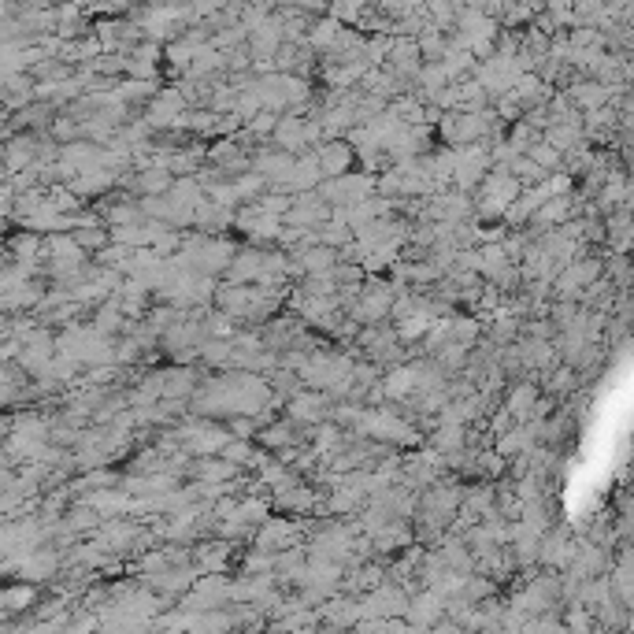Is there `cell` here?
Masks as SVG:
<instances>
[{
  "mask_svg": "<svg viewBox=\"0 0 634 634\" xmlns=\"http://www.w3.org/2000/svg\"><path fill=\"white\" fill-rule=\"evenodd\" d=\"M190 408L197 416L234 419V416H264V412H282L286 397L275 394L267 375L256 371H216L197 386L190 397Z\"/></svg>",
  "mask_w": 634,
  "mask_h": 634,
  "instance_id": "obj_1",
  "label": "cell"
},
{
  "mask_svg": "<svg viewBox=\"0 0 634 634\" xmlns=\"http://www.w3.org/2000/svg\"><path fill=\"white\" fill-rule=\"evenodd\" d=\"M464 490H468V479L457 475V471H449V475H442L434 486L419 490V505H416V516H412L419 546L431 549L449 534V527H453L460 516V505H464Z\"/></svg>",
  "mask_w": 634,
  "mask_h": 634,
  "instance_id": "obj_2",
  "label": "cell"
},
{
  "mask_svg": "<svg viewBox=\"0 0 634 634\" xmlns=\"http://www.w3.org/2000/svg\"><path fill=\"white\" fill-rule=\"evenodd\" d=\"M241 241L234 234H204V230H186V241H182V249H178V260L182 264L197 267L204 275H216L223 279L227 275V267L234 264V256H238Z\"/></svg>",
  "mask_w": 634,
  "mask_h": 634,
  "instance_id": "obj_3",
  "label": "cell"
},
{
  "mask_svg": "<svg viewBox=\"0 0 634 634\" xmlns=\"http://www.w3.org/2000/svg\"><path fill=\"white\" fill-rule=\"evenodd\" d=\"M523 193V182L512 171H490V175L482 178V186L471 197H475V219L482 223H497V219H505L508 204L516 201Z\"/></svg>",
  "mask_w": 634,
  "mask_h": 634,
  "instance_id": "obj_4",
  "label": "cell"
},
{
  "mask_svg": "<svg viewBox=\"0 0 634 634\" xmlns=\"http://www.w3.org/2000/svg\"><path fill=\"white\" fill-rule=\"evenodd\" d=\"M494 130H501V123L494 119L490 108H482V112H460V108H449V112L438 119V134H442V141L449 145V149L486 141Z\"/></svg>",
  "mask_w": 634,
  "mask_h": 634,
  "instance_id": "obj_5",
  "label": "cell"
},
{
  "mask_svg": "<svg viewBox=\"0 0 634 634\" xmlns=\"http://www.w3.org/2000/svg\"><path fill=\"white\" fill-rule=\"evenodd\" d=\"M342 579H345V564L330 557H316V553H308V564L301 571V583H297V594L305 605H323L327 597L342 594Z\"/></svg>",
  "mask_w": 634,
  "mask_h": 634,
  "instance_id": "obj_6",
  "label": "cell"
},
{
  "mask_svg": "<svg viewBox=\"0 0 634 634\" xmlns=\"http://www.w3.org/2000/svg\"><path fill=\"white\" fill-rule=\"evenodd\" d=\"M397 282L394 279H382V275H368V282L360 286L356 301L349 305V316L360 323V327H371V323H386L390 312L397 305Z\"/></svg>",
  "mask_w": 634,
  "mask_h": 634,
  "instance_id": "obj_7",
  "label": "cell"
},
{
  "mask_svg": "<svg viewBox=\"0 0 634 634\" xmlns=\"http://www.w3.org/2000/svg\"><path fill=\"white\" fill-rule=\"evenodd\" d=\"M379 193V175H368V171H345V175H330L319 182V197L342 212V208H353V204L368 201Z\"/></svg>",
  "mask_w": 634,
  "mask_h": 634,
  "instance_id": "obj_8",
  "label": "cell"
},
{
  "mask_svg": "<svg viewBox=\"0 0 634 634\" xmlns=\"http://www.w3.org/2000/svg\"><path fill=\"white\" fill-rule=\"evenodd\" d=\"M230 586H234V579H230L227 571H208V575H197V583L186 590V594L178 597V605L190 612H208V609H227L230 601Z\"/></svg>",
  "mask_w": 634,
  "mask_h": 634,
  "instance_id": "obj_9",
  "label": "cell"
},
{
  "mask_svg": "<svg viewBox=\"0 0 634 634\" xmlns=\"http://www.w3.org/2000/svg\"><path fill=\"white\" fill-rule=\"evenodd\" d=\"M89 264V253L75 241L71 230H60V234H45V245H41V271L45 275H60V271H75V267Z\"/></svg>",
  "mask_w": 634,
  "mask_h": 634,
  "instance_id": "obj_10",
  "label": "cell"
},
{
  "mask_svg": "<svg viewBox=\"0 0 634 634\" xmlns=\"http://www.w3.org/2000/svg\"><path fill=\"white\" fill-rule=\"evenodd\" d=\"M241 553L245 549L234 538H219V534H208L201 542H193V564H197L201 575H208V571H227V575L238 571Z\"/></svg>",
  "mask_w": 634,
  "mask_h": 634,
  "instance_id": "obj_11",
  "label": "cell"
},
{
  "mask_svg": "<svg viewBox=\"0 0 634 634\" xmlns=\"http://www.w3.org/2000/svg\"><path fill=\"white\" fill-rule=\"evenodd\" d=\"M286 219L275 212H264L260 204H241L238 219H234V234L245 241H260V245H275L282 238Z\"/></svg>",
  "mask_w": 634,
  "mask_h": 634,
  "instance_id": "obj_12",
  "label": "cell"
},
{
  "mask_svg": "<svg viewBox=\"0 0 634 634\" xmlns=\"http://www.w3.org/2000/svg\"><path fill=\"white\" fill-rule=\"evenodd\" d=\"M308 534L301 527L297 516H286V512H271V520L260 523V531L253 534V546L267 549V553H282V549H293V546H305Z\"/></svg>",
  "mask_w": 634,
  "mask_h": 634,
  "instance_id": "obj_13",
  "label": "cell"
},
{
  "mask_svg": "<svg viewBox=\"0 0 634 634\" xmlns=\"http://www.w3.org/2000/svg\"><path fill=\"white\" fill-rule=\"evenodd\" d=\"M334 405H338V397H334V394L305 386L301 394L286 401V408H282V412H290V416L297 419V423H305V427H316V423H327V419L334 416Z\"/></svg>",
  "mask_w": 634,
  "mask_h": 634,
  "instance_id": "obj_14",
  "label": "cell"
},
{
  "mask_svg": "<svg viewBox=\"0 0 634 634\" xmlns=\"http://www.w3.org/2000/svg\"><path fill=\"white\" fill-rule=\"evenodd\" d=\"M364 597V609H368V616H379V620H386V616H405L408 605H412V590L401 583H394V579H386L382 586H375V590H368ZM364 616V620H368Z\"/></svg>",
  "mask_w": 634,
  "mask_h": 634,
  "instance_id": "obj_15",
  "label": "cell"
},
{
  "mask_svg": "<svg viewBox=\"0 0 634 634\" xmlns=\"http://www.w3.org/2000/svg\"><path fill=\"white\" fill-rule=\"evenodd\" d=\"M405 616L416 631H427V627H434L442 616H449V594H445L442 586H423V590L412 594V605H408Z\"/></svg>",
  "mask_w": 634,
  "mask_h": 634,
  "instance_id": "obj_16",
  "label": "cell"
},
{
  "mask_svg": "<svg viewBox=\"0 0 634 634\" xmlns=\"http://www.w3.org/2000/svg\"><path fill=\"white\" fill-rule=\"evenodd\" d=\"M316 609H319V620H323V627H330V631L356 627V623L368 616V609H364V597H360V594H334V597H327L323 605H316Z\"/></svg>",
  "mask_w": 634,
  "mask_h": 634,
  "instance_id": "obj_17",
  "label": "cell"
},
{
  "mask_svg": "<svg viewBox=\"0 0 634 634\" xmlns=\"http://www.w3.org/2000/svg\"><path fill=\"white\" fill-rule=\"evenodd\" d=\"M45 597V583H26V579H8L0 590V620H15L38 605Z\"/></svg>",
  "mask_w": 634,
  "mask_h": 634,
  "instance_id": "obj_18",
  "label": "cell"
},
{
  "mask_svg": "<svg viewBox=\"0 0 634 634\" xmlns=\"http://www.w3.org/2000/svg\"><path fill=\"white\" fill-rule=\"evenodd\" d=\"M286 223L290 227H301V230H319L327 219H334V208H330L323 197H319V190H305L293 197V208L286 212Z\"/></svg>",
  "mask_w": 634,
  "mask_h": 634,
  "instance_id": "obj_19",
  "label": "cell"
},
{
  "mask_svg": "<svg viewBox=\"0 0 634 634\" xmlns=\"http://www.w3.org/2000/svg\"><path fill=\"white\" fill-rule=\"evenodd\" d=\"M123 190L130 193V197H160V193H167L171 186H175V171L171 167H141V171H130L123 182H119Z\"/></svg>",
  "mask_w": 634,
  "mask_h": 634,
  "instance_id": "obj_20",
  "label": "cell"
},
{
  "mask_svg": "<svg viewBox=\"0 0 634 634\" xmlns=\"http://www.w3.org/2000/svg\"><path fill=\"white\" fill-rule=\"evenodd\" d=\"M190 108V101H186V93L182 89H160L153 101L145 104V119L153 123L156 130H171L182 119V112Z\"/></svg>",
  "mask_w": 634,
  "mask_h": 634,
  "instance_id": "obj_21",
  "label": "cell"
},
{
  "mask_svg": "<svg viewBox=\"0 0 634 634\" xmlns=\"http://www.w3.org/2000/svg\"><path fill=\"white\" fill-rule=\"evenodd\" d=\"M316 156L323 164V175H345V171H356V145L349 138H327L316 145Z\"/></svg>",
  "mask_w": 634,
  "mask_h": 634,
  "instance_id": "obj_22",
  "label": "cell"
},
{
  "mask_svg": "<svg viewBox=\"0 0 634 634\" xmlns=\"http://www.w3.org/2000/svg\"><path fill=\"white\" fill-rule=\"evenodd\" d=\"M119 182H123V175H119V171H108V167H93V171H82V175H75L71 182H67V186H71V190H75L78 197L89 204V201H101L104 193H112Z\"/></svg>",
  "mask_w": 634,
  "mask_h": 634,
  "instance_id": "obj_23",
  "label": "cell"
},
{
  "mask_svg": "<svg viewBox=\"0 0 634 634\" xmlns=\"http://www.w3.org/2000/svg\"><path fill=\"white\" fill-rule=\"evenodd\" d=\"M234 219H238V208L219 201H201L197 204V216H193V230H204V234H234Z\"/></svg>",
  "mask_w": 634,
  "mask_h": 634,
  "instance_id": "obj_24",
  "label": "cell"
},
{
  "mask_svg": "<svg viewBox=\"0 0 634 634\" xmlns=\"http://www.w3.org/2000/svg\"><path fill=\"white\" fill-rule=\"evenodd\" d=\"M238 475H245V471L234 460L223 457V453H216V457H193L190 468H186V479H201V482H227L238 479Z\"/></svg>",
  "mask_w": 634,
  "mask_h": 634,
  "instance_id": "obj_25",
  "label": "cell"
},
{
  "mask_svg": "<svg viewBox=\"0 0 634 634\" xmlns=\"http://www.w3.org/2000/svg\"><path fill=\"white\" fill-rule=\"evenodd\" d=\"M293 260H297V267L305 271V275H312V271H334V267L342 264V256H338V249L334 245H308V249H301V253H293Z\"/></svg>",
  "mask_w": 634,
  "mask_h": 634,
  "instance_id": "obj_26",
  "label": "cell"
},
{
  "mask_svg": "<svg viewBox=\"0 0 634 634\" xmlns=\"http://www.w3.org/2000/svg\"><path fill=\"white\" fill-rule=\"evenodd\" d=\"M279 119H282V112H256L249 123H245V134H249V141L253 145H267V141L275 138V127H279Z\"/></svg>",
  "mask_w": 634,
  "mask_h": 634,
  "instance_id": "obj_27",
  "label": "cell"
},
{
  "mask_svg": "<svg viewBox=\"0 0 634 634\" xmlns=\"http://www.w3.org/2000/svg\"><path fill=\"white\" fill-rule=\"evenodd\" d=\"M319 609H297V612H286L279 620H267V627H275V631H312L319 627Z\"/></svg>",
  "mask_w": 634,
  "mask_h": 634,
  "instance_id": "obj_28",
  "label": "cell"
},
{
  "mask_svg": "<svg viewBox=\"0 0 634 634\" xmlns=\"http://www.w3.org/2000/svg\"><path fill=\"white\" fill-rule=\"evenodd\" d=\"M334 12H338V19H356L360 15V0H338Z\"/></svg>",
  "mask_w": 634,
  "mask_h": 634,
  "instance_id": "obj_29",
  "label": "cell"
}]
</instances>
